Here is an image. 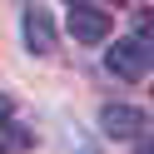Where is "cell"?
<instances>
[{
    "instance_id": "obj_1",
    "label": "cell",
    "mask_w": 154,
    "mask_h": 154,
    "mask_svg": "<svg viewBox=\"0 0 154 154\" xmlns=\"http://www.w3.org/2000/svg\"><path fill=\"white\" fill-rule=\"evenodd\" d=\"M104 65H109V75H119V80L139 85L144 75H149V65H154L149 35H129V40H114V50L104 55Z\"/></svg>"
},
{
    "instance_id": "obj_2",
    "label": "cell",
    "mask_w": 154,
    "mask_h": 154,
    "mask_svg": "<svg viewBox=\"0 0 154 154\" xmlns=\"http://www.w3.org/2000/svg\"><path fill=\"white\" fill-rule=\"evenodd\" d=\"M109 10H100V5H90V0H80V5H70V35L80 45H100L104 35H109Z\"/></svg>"
},
{
    "instance_id": "obj_3",
    "label": "cell",
    "mask_w": 154,
    "mask_h": 154,
    "mask_svg": "<svg viewBox=\"0 0 154 154\" xmlns=\"http://www.w3.org/2000/svg\"><path fill=\"white\" fill-rule=\"evenodd\" d=\"M100 129H104V139H134V134L149 129V119L134 104H104L100 109Z\"/></svg>"
},
{
    "instance_id": "obj_4",
    "label": "cell",
    "mask_w": 154,
    "mask_h": 154,
    "mask_svg": "<svg viewBox=\"0 0 154 154\" xmlns=\"http://www.w3.org/2000/svg\"><path fill=\"white\" fill-rule=\"evenodd\" d=\"M20 35H25V50H30V55H55V20L40 10V5H25Z\"/></svg>"
},
{
    "instance_id": "obj_5",
    "label": "cell",
    "mask_w": 154,
    "mask_h": 154,
    "mask_svg": "<svg viewBox=\"0 0 154 154\" xmlns=\"http://www.w3.org/2000/svg\"><path fill=\"white\" fill-rule=\"evenodd\" d=\"M35 144V134L25 129L20 119H10V114H0V154H25Z\"/></svg>"
},
{
    "instance_id": "obj_6",
    "label": "cell",
    "mask_w": 154,
    "mask_h": 154,
    "mask_svg": "<svg viewBox=\"0 0 154 154\" xmlns=\"http://www.w3.org/2000/svg\"><path fill=\"white\" fill-rule=\"evenodd\" d=\"M134 154H149V139L144 134H134Z\"/></svg>"
},
{
    "instance_id": "obj_7",
    "label": "cell",
    "mask_w": 154,
    "mask_h": 154,
    "mask_svg": "<svg viewBox=\"0 0 154 154\" xmlns=\"http://www.w3.org/2000/svg\"><path fill=\"white\" fill-rule=\"evenodd\" d=\"M0 114H10V94H0Z\"/></svg>"
},
{
    "instance_id": "obj_8",
    "label": "cell",
    "mask_w": 154,
    "mask_h": 154,
    "mask_svg": "<svg viewBox=\"0 0 154 154\" xmlns=\"http://www.w3.org/2000/svg\"><path fill=\"white\" fill-rule=\"evenodd\" d=\"M80 154H94V149H80Z\"/></svg>"
},
{
    "instance_id": "obj_9",
    "label": "cell",
    "mask_w": 154,
    "mask_h": 154,
    "mask_svg": "<svg viewBox=\"0 0 154 154\" xmlns=\"http://www.w3.org/2000/svg\"><path fill=\"white\" fill-rule=\"evenodd\" d=\"M70 5H80V0H70Z\"/></svg>"
}]
</instances>
